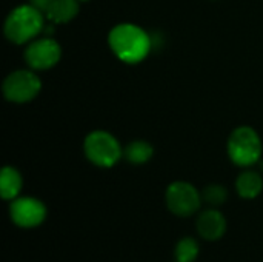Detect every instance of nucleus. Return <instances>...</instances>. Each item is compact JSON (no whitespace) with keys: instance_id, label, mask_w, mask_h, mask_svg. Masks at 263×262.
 Listing matches in <instances>:
<instances>
[{"instance_id":"9d476101","label":"nucleus","mask_w":263,"mask_h":262,"mask_svg":"<svg viewBox=\"0 0 263 262\" xmlns=\"http://www.w3.org/2000/svg\"><path fill=\"white\" fill-rule=\"evenodd\" d=\"M80 0H54L45 17L52 23H68L79 14Z\"/></svg>"},{"instance_id":"dca6fc26","label":"nucleus","mask_w":263,"mask_h":262,"mask_svg":"<svg viewBox=\"0 0 263 262\" xmlns=\"http://www.w3.org/2000/svg\"><path fill=\"white\" fill-rule=\"evenodd\" d=\"M52 2H54V0H29V3H31L34 8H37L40 12H43V14L48 12V9L51 8Z\"/></svg>"},{"instance_id":"20e7f679","label":"nucleus","mask_w":263,"mask_h":262,"mask_svg":"<svg viewBox=\"0 0 263 262\" xmlns=\"http://www.w3.org/2000/svg\"><path fill=\"white\" fill-rule=\"evenodd\" d=\"M85 156L97 167L109 168L116 165L123 156V150L119 141L108 131H92L85 137L83 142Z\"/></svg>"},{"instance_id":"4468645a","label":"nucleus","mask_w":263,"mask_h":262,"mask_svg":"<svg viewBox=\"0 0 263 262\" xmlns=\"http://www.w3.org/2000/svg\"><path fill=\"white\" fill-rule=\"evenodd\" d=\"M199 256V244L193 238H183L176 246L177 262H194Z\"/></svg>"},{"instance_id":"1a4fd4ad","label":"nucleus","mask_w":263,"mask_h":262,"mask_svg":"<svg viewBox=\"0 0 263 262\" xmlns=\"http://www.w3.org/2000/svg\"><path fill=\"white\" fill-rule=\"evenodd\" d=\"M196 227H197L199 235L203 239H206V241H217L227 232V219H225V216L219 210L210 208V210L203 212L197 218Z\"/></svg>"},{"instance_id":"6e6552de","label":"nucleus","mask_w":263,"mask_h":262,"mask_svg":"<svg viewBox=\"0 0 263 262\" xmlns=\"http://www.w3.org/2000/svg\"><path fill=\"white\" fill-rule=\"evenodd\" d=\"M9 216L15 225L22 229H32L45 221L46 207L35 198H15L9 205Z\"/></svg>"},{"instance_id":"9b49d317","label":"nucleus","mask_w":263,"mask_h":262,"mask_svg":"<svg viewBox=\"0 0 263 262\" xmlns=\"http://www.w3.org/2000/svg\"><path fill=\"white\" fill-rule=\"evenodd\" d=\"M22 174L12 167H3L0 173V195L6 201H14L22 190Z\"/></svg>"},{"instance_id":"39448f33","label":"nucleus","mask_w":263,"mask_h":262,"mask_svg":"<svg viewBox=\"0 0 263 262\" xmlns=\"http://www.w3.org/2000/svg\"><path fill=\"white\" fill-rule=\"evenodd\" d=\"M2 90L9 102L26 103L40 93L42 80L31 69H17L6 76Z\"/></svg>"},{"instance_id":"f257e3e1","label":"nucleus","mask_w":263,"mask_h":262,"mask_svg":"<svg viewBox=\"0 0 263 262\" xmlns=\"http://www.w3.org/2000/svg\"><path fill=\"white\" fill-rule=\"evenodd\" d=\"M111 51L125 63H139L151 51L149 34L134 23H119L108 36Z\"/></svg>"},{"instance_id":"2eb2a0df","label":"nucleus","mask_w":263,"mask_h":262,"mask_svg":"<svg viewBox=\"0 0 263 262\" xmlns=\"http://www.w3.org/2000/svg\"><path fill=\"white\" fill-rule=\"evenodd\" d=\"M228 199V191L225 187L222 185H217V184H213V185H208L203 193H202V201L206 202L208 205L217 208L220 205H223Z\"/></svg>"},{"instance_id":"0eeeda50","label":"nucleus","mask_w":263,"mask_h":262,"mask_svg":"<svg viewBox=\"0 0 263 262\" xmlns=\"http://www.w3.org/2000/svg\"><path fill=\"white\" fill-rule=\"evenodd\" d=\"M23 57L31 69H49L59 63L62 57V46L52 37L34 39L26 46Z\"/></svg>"},{"instance_id":"f8f14e48","label":"nucleus","mask_w":263,"mask_h":262,"mask_svg":"<svg viewBox=\"0 0 263 262\" xmlns=\"http://www.w3.org/2000/svg\"><path fill=\"white\" fill-rule=\"evenodd\" d=\"M237 193L243 199H254L263 190V179L257 171H243L236 181Z\"/></svg>"},{"instance_id":"f3484780","label":"nucleus","mask_w":263,"mask_h":262,"mask_svg":"<svg viewBox=\"0 0 263 262\" xmlns=\"http://www.w3.org/2000/svg\"><path fill=\"white\" fill-rule=\"evenodd\" d=\"M80 2H88V0H80Z\"/></svg>"},{"instance_id":"423d86ee","label":"nucleus","mask_w":263,"mask_h":262,"mask_svg":"<svg viewBox=\"0 0 263 262\" xmlns=\"http://www.w3.org/2000/svg\"><path fill=\"white\" fill-rule=\"evenodd\" d=\"M202 204V195L185 181L173 182L166 190V205L171 213L186 218L194 215Z\"/></svg>"},{"instance_id":"7ed1b4c3","label":"nucleus","mask_w":263,"mask_h":262,"mask_svg":"<svg viewBox=\"0 0 263 262\" xmlns=\"http://www.w3.org/2000/svg\"><path fill=\"white\" fill-rule=\"evenodd\" d=\"M228 156L239 167H251L260 161L262 141L251 127L236 128L228 139Z\"/></svg>"},{"instance_id":"ddd939ff","label":"nucleus","mask_w":263,"mask_h":262,"mask_svg":"<svg viewBox=\"0 0 263 262\" xmlns=\"http://www.w3.org/2000/svg\"><path fill=\"white\" fill-rule=\"evenodd\" d=\"M153 154H154L153 145L145 141H134V142L128 144L123 150L125 159L134 165L146 164L153 158Z\"/></svg>"},{"instance_id":"f03ea898","label":"nucleus","mask_w":263,"mask_h":262,"mask_svg":"<svg viewBox=\"0 0 263 262\" xmlns=\"http://www.w3.org/2000/svg\"><path fill=\"white\" fill-rule=\"evenodd\" d=\"M43 12L34 8L31 3L14 8L5 20V36L9 42L23 45L34 40L43 29Z\"/></svg>"}]
</instances>
